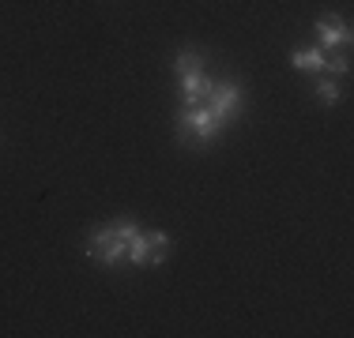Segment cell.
Returning <instances> with one entry per match:
<instances>
[{"instance_id": "52a82bcc", "label": "cell", "mask_w": 354, "mask_h": 338, "mask_svg": "<svg viewBox=\"0 0 354 338\" xmlns=\"http://www.w3.org/2000/svg\"><path fill=\"white\" fill-rule=\"evenodd\" d=\"M324 49H294L290 53V64L298 68V72H324Z\"/></svg>"}, {"instance_id": "ba28073f", "label": "cell", "mask_w": 354, "mask_h": 338, "mask_svg": "<svg viewBox=\"0 0 354 338\" xmlns=\"http://www.w3.org/2000/svg\"><path fill=\"white\" fill-rule=\"evenodd\" d=\"M200 68H204V57H200L196 49H181V53H177V75L200 72Z\"/></svg>"}, {"instance_id": "3957f363", "label": "cell", "mask_w": 354, "mask_h": 338, "mask_svg": "<svg viewBox=\"0 0 354 338\" xmlns=\"http://www.w3.org/2000/svg\"><path fill=\"white\" fill-rule=\"evenodd\" d=\"M204 106L212 109L218 121H230V117L241 109V87H238V83H212Z\"/></svg>"}, {"instance_id": "9c48e42d", "label": "cell", "mask_w": 354, "mask_h": 338, "mask_svg": "<svg viewBox=\"0 0 354 338\" xmlns=\"http://www.w3.org/2000/svg\"><path fill=\"white\" fill-rule=\"evenodd\" d=\"M317 98H320V101H324V106H335V101H339V98H343V90H339V87H335V83H332V79H324V83H320V87H317Z\"/></svg>"}, {"instance_id": "8992f818", "label": "cell", "mask_w": 354, "mask_h": 338, "mask_svg": "<svg viewBox=\"0 0 354 338\" xmlns=\"http://www.w3.org/2000/svg\"><path fill=\"white\" fill-rule=\"evenodd\" d=\"M124 256H129V264H136V267L155 264V244H151V233L140 230L129 244H124Z\"/></svg>"}, {"instance_id": "6da1fadb", "label": "cell", "mask_w": 354, "mask_h": 338, "mask_svg": "<svg viewBox=\"0 0 354 338\" xmlns=\"http://www.w3.org/2000/svg\"><path fill=\"white\" fill-rule=\"evenodd\" d=\"M223 124H226V121H218V117H215L207 106H189V113L181 117V124H177V135H181L185 143L196 139L200 147H204V143H212L215 135L223 132Z\"/></svg>"}, {"instance_id": "7a4b0ae2", "label": "cell", "mask_w": 354, "mask_h": 338, "mask_svg": "<svg viewBox=\"0 0 354 338\" xmlns=\"http://www.w3.org/2000/svg\"><path fill=\"white\" fill-rule=\"evenodd\" d=\"M124 244L129 241H121V233H117L113 226H106V230H98L95 237H91L87 256L98 259V264H106V267H117L124 259Z\"/></svg>"}, {"instance_id": "30bf717a", "label": "cell", "mask_w": 354, "mask_h": 338, "mask_svg": "<svg viewBox=\"0 0 354 338\" xmlns=\"http://www.w3.org/2000/svg\"><path fill=\"white\" fill-rule=\"evenodd\" d=\"M324 68H332V72H339V75H347V57H335V61H324Z\"/></svg>"}, {"instance_id": "277c9868", "label": "cell", "mask_w": 354, "mask_h": 338, "mask_svg": "<svg viewBox=\"0 0 354 338\" xmlns=\"http://www.w3.org/2000/svg\"><path fill=\"white\" fill-rule=\"evenodd\" d=\"M317 38H320V49H335L343 41H351V30L339 15H320L317 19Z\"/></svg>"}, {"instance_id": "5b68a950", "label": "cell", "mask_w": 354, "mask_h": 338, "mask_svg": "<svg viewBox=\"0 0 354 338\" xmlns=\"http://www.w3.org/2000/svg\"><path fill=\"white\" fill-rule=\"evenodd\" d=\"M181 90H185V101H189V106H204L207 90H212V79L204 75V68H200V72H185Z\"/></svg>"}]
</instances>
